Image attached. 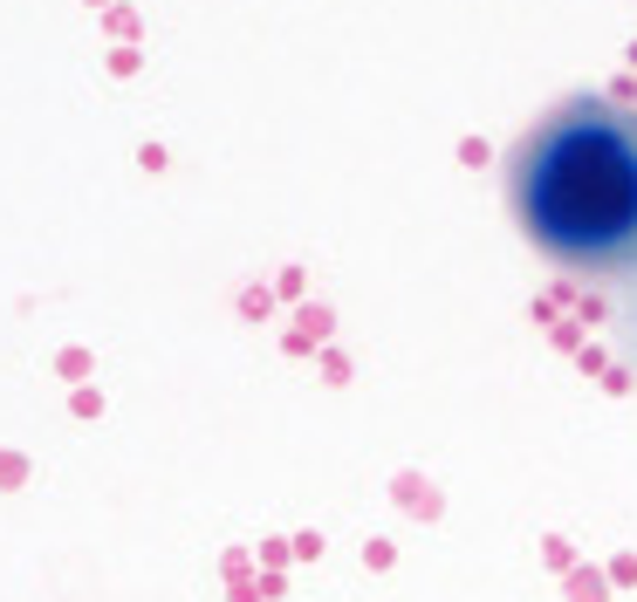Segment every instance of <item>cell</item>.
<instances>
[{"mask_svg": "<svg viewBox=\"0 0 637 602\" xmlns=\"http://www.w3.org/2000/svg\"><path fill=\"white\" fill-rule=\"evenodd\" d=\"M521 233L569 281L637 268V83L582 90L528 130L515 151Z\"/></svg>", "mask_w": 637, "mask_h": 602, "instance_id": "obj_1", "label": "cell"}]
</instances>
